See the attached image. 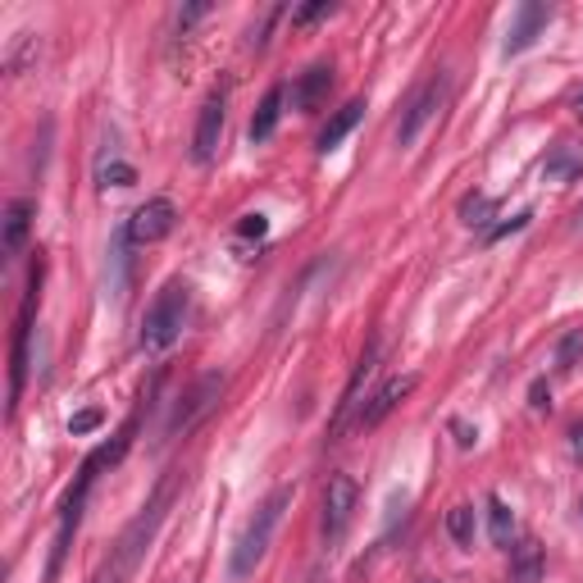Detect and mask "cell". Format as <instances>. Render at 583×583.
<instances>
[{"mask_svg":"<svg viewBox=\"0 0 583 583\" xmlns=\"http://www.w3.org/2000/svg\"><path fill=\"white\" fill-rule=\"evenodd\" d=\"M183 479H187L183 470H165L160 475V484L151 488L146 506L124 524L119 538H114V547H109V556H105V565L96 569L91 583H133V574L142 569V560H146V551H151V542H155V533H160V524L169 515V502L183 488Z\"/></svg>","mask_w":583,"mask_h":583,"instance_id":"obj_1","label":"cell"},{"mask_svg":"<svg viewBox=\"0 0 583 583\" xmlns=\"http://www.w3.org/2000/svg\"><path fill=\"white\" fill-rule=\"evenodd\" d=\"M133 437H137V415L114 433V442H105V447H96L87 460H82V470H78V484H73V493L64 497V506H60V533H55V547H51V565H46V583H55L60 578V565H64V556H69V542H73V533H78V520H82V506H87V493H91V484L100 479V470H114L124 456H128V447H133Z\"/></svg>","mask_w":583,"mask_h":583,"instance_id":"obj_2","label":"cell"},{"mask_svg":"<svg viewBox=\"0 0 583 583\" xmlns=\"http://www.w3.org/2000/svg\"><path fill=\"white\" fill-rule=\"evenodd\" d=\"M287 506H292V484L274 488V493L256 506V515L247 520V529L238 533V542H232V560H228V574H232V578H251V574H256V565L265 560V551H269V542H274V533H278Z\"/></svg>","mask_w":583,"mask_h":583,"instance_id":"obj_3","label":"cell"},{"mask_svg":"<svg viewBox=\"0 0 583 583\" xmlns=\"http://www.w3.org/2000/svg\"><path fill=\"white\" fill-rule=\"evenodd\" d=\"M187 306H192V287L187 283H165V292L146 306V319H142V352L146 356H160L183 337V324H187Z\"/></svg>","mask_w":583,"mask_h":583,"instance_id":"obj_4","label":"cell"},{"mask_svg":"<svg viewBox=\"0 0 583 583\" xmlns=\"http://www.w3.org/2000/svg\"><path fill=\"white\" fill-rule=\"evenodd\" d=\"M37 301H42V265L33 269V283H28V296H24V310L14 319V352H10V415L19 410L24 401V388H28V346H33V315H37Z\"/></svg>","mask_w":583,"mask_h":583,"instance_id":"obj_5","label":"cell"},{"mask_svg":"<svg viewBox=\"0 0 583 583\" xmlns=\"http://www.w3.org/2000/svg\"><path fill=\"white\" fill-rule=\"evenodd\" d=\"M442 96H447V73L437 69V73H428V78L419 82V91L406 100L401 124H397V146H415V142H419V133L433 124V114L442 109Z\"/></svg>","mask_w":583,"mask_h":583,"instance_id":"obj_6","label":"cell"},{"mask_svg":"<svg viewBox=\"0 0 583 583\" xmlns=\"http://www.w3.org/2000/svg\"><path fill=\"white\" fill-rule=\"evenodd\" d=\"M356 502H361V488L352 475H328V484H324V538L328 542H337L346 533V524L356 515Z\"/></svg>","mask_w":583,"mask_h":583,"instance_id":"obj_7","label":"cell"},{"mask_svg":"<svg viewBox=\"0 0 583 583\" xmlns=\"http://www.w3.org/2000/svg\"><path fill=\"white\" fill-rule=\"evenodd\" d=\"M174 223H178V205H174L169 196H155V201H146V205L133 210V219H128V242H133V247L165 242L169 232H174Z\"/></svg>","mask_w":583,"mask_h":583,"instance_id":"obj_8","label":"cell"},{"mask_svg":"<svg viewBox=\"0 0 583 583\" xmlns=\"http://www.w3.org/2000/svg\"><path fill=\"white\" fill-rule=\"evenodd\" d=\"M219 392H223V374H201V379L192 383V392L174 406V419L165 424V437H178V433H187L201 415H210L214 401H219Z\"/></svg>","mask_w":583,"mask_h":583,"instance_id":"obj_9","label":"cell"},{"mask_svg":"<svg viewBox=\"0 0 583 583\" xmlns=\"http://www.w3.org/2000/svg\"><path fill=\"white\" fill-rule=\"evenodd\" d=\"M223 109H228V91H223V87H214V91L205 96V105H201L196 137H192V155H196L201 165H210V160H214V151H219V137H223Z\"/></svg>","mask_w":583,"mask_h":583,"instance_id":"obj_10","label":"cell"},{"mask_svg":"<svg viewBox=\"0 0 583 583\" xmlns=\"http://www.w3.org/2000/svg\"><path fill=\"white\" fill-rule=\"evenodd\" d=\"M415 383H419L415 374H406V379H388V383H383V388H379V392H374L365 406H361V415H356V428H361V433L379 428V424H383V419H388V415H392V410H397V406H401L410 392H415Z\"/></svg>","mask_w":583,"mask_h":583,"instance_id":"obj_11","label":"cell"},{"mask_svg":"<svg viewBox=\"0 0 583 583\" xmlns=\"http://www.w3.org/2000/svg\"><path fill=\"white\" fill-rule=\"evenodd\" d=\"M547 24H551V10H547V5H538V0H524V5L515 10V28H511V37H506L502 55H520V51H529Z\"/></svg>","mask_w":583,"mask_h":583,"instance_id":"obj_12","label":"cell"},{"mask_svg":"<svg viewBox=\"0 0 583 583\" xmlns=\"http://www.w3.org/2000/svg\"><path fill=\"white\" fill-rule=\"evenodd\" d=\"M374 365H379V342H370V352L361 356V365H356V374H352V383H346V392H342V401H337V410H333V437L346 428V419H352V410L361 406V388L370 383V374H374Z\"/></svg>","mask_w":583,"mask_h":583,"instance_id":"obj_13","label":"cell"},{"mask_svg":"<svg viewBox=\"0 0 583 583\" xmlns=\"http://www.w3.org/2000/svg\"><path fill=\"white\" fill-rule=\"evenodd\" d=\"M328 87H333V69H328V64H310V69L292 82V105H296V109H319L324 96H328Z\"/></svg>","mask_w":583,"mask_h":583,"instance_id":"obj_14","label":"cell"},{"mask_svg":"<svg viewBox=\"0 0 583 583\" xmlns=\"http://www.w3.org/2000/svg\"><path fill=\"white\" fill-rule=\"evenodd\" d=\"M5 260H14L19 251H24V242H28V228H33V201L28 196H19V201H10L5 205Z\"/></svg>","mask_w":583,"mask_h":583,"instance_id":"obj_15","label":"cell"},{"mask_svg":"<svg viewBox=\"0 0 583 583\" xmlns=\"http://www.w3.org/2000/svg\"><path fill=\"white\" fill-rule=\"evenodd\" d=\"M361 119H365V100H346V105L333 114V119L319 128V151H337V146H342V137L352 133Z\"/></svg>","mask_w":583,"mask_h":583,"instance_id":"obj_16","label":"cell"},{"mask_svg":"<svg viewBox=\"0 0 583 583\" xmlns=\"http://www.w3.org/2000/svg\"><path fill=\"white\" fill-rule=\"evenodd\" d=\"M511 578L515 583H542V542L524 538L511 547Z\"/></svg>","mask_w":583,"mask_h":583,"instance_id":"obj_17","label":"cell"},{"mask_svg":"<svg viewBox=\"0 0 583 583\" xmlns=\"http://www.w3.org/2000/svg\"><path fill=\"white\" fill-rule=\"evenodd\" d=\"M283 96H287L283 87H269V91H265L260 109L251 114V128H247V133H251V142H269V137H274V128H278V114H283Z\"/></svg>","mask_w":583,"mask_h":583,"instance_id":"obj_18","label":"cell"},{"mask_svg":"<svg viewBox=\"0 0 583 583\" xmlns=\"http://www.w3.org/2000/svg\"><path fill=\"white\" fill-rule=\"evenodd\" d=\"M488 529H493V542H497V547H506V551L515 547V542H511V533H515V520H511V506H506L497 493L488 497Z\"/></svg>","mask_w":583,"mask_h":583,"instance_id":"obj_19","label":"cell"},{"mask_svg":"<svg viewBox=\"0 0 583 583\" xmlns=\"http://www.w3.org/2000/svg\"><path fill=\"white\" fill-rule=\"evenodd\" d=\"M447 533L460 547H475V506H451L447 511Z\"/></svg>","mask_w":583,"mask_h":583,"instance_id":"obj_20","label":"cell"},{"mask_svg":"<svg viewBox=\"0 0 583 583\" xmlns=\"http://www.w3.org/2000/svg\"><path fill=\"white\" fill-rule=\"evenodd\" d=\"M556 365L560 370H578L583 365V328H569L556 346Z\"/></svg>","mask_w":583,"mask_h":583,"instance_id":"obj_21","label":"cell"},{"mask_svg":"<svg viewBox=\"0 0 583 583\" xmlns=\"http://www.w3.org/2000/svg\"><path fill=\"white\" fill-rule=\"evenodd\" d=\"M542 174H547V178H574V174H583V151H569V146L556 151V155L542 165Z\"/></svg>","mask_w":583,"mask_h":583,"instance_id":"obj_22","label":"cell"},{"mask_svg":"<svg viewBox=\"0 0 583 583\" xmlns=\"http://www.w3.org/2000/svg\"><path fill=\"white\" fill-rule=\"evenodd\" d=\"M488 210H493L488 196H465V201H460V219H465V223H479V228H484V223H488Z\"/></svg>","mask_w":583,"mask_h":583,"instance_id":"obj_23","label":"cell"},{"mask_svg":"<svg viewBox=\"0 0 583 583\" xmlns=\"http://www.w3.org/2000/svg\"><path fill=\"white\" fill-rule=\"evenodd\" d=\"M328 14H333V0H315V5L292 10V24H296V28H310V24H319V19H328Z\"/></svg>","mask_w":583,"mask_h":583,"instance_id":"obj_24","label":"cell"},{"mask_svg":"<svg viewBox=\"0 0 583 583\" xmlns=\"http://www.w3.org/2000/svg\"><path fill=\"white\" fill-rule=\"evenodd\" d=\"M100 419H105V410H96V406H91V410H78V415L69 419V433H73V437H87L91 428H100Z\"/></svg>","mask_w":583,"mask_h":583,"instance_id":"obj_25","label":"cell"},{"mask_svg":"<svg viewBox=\"0 0 583 583\" xmlns=\"http://www.w3.org/2000/svg\"><path fill=\"white\" fill-rule=\"evenodd\" d=\"M100 178H105V183H114V187H133V183H137V169H133V165H119V160H114L109 169H100Z\"/></svg>","mask_w":583,"mask_h":583,"instance_id":"obj_26","label":"cell"},{"mask_svg":"<svg viewBox=\"0 0 583 583\" xmlns=\"http://www.w3.org/2000/svg\"><path fill=\"white\" fill-rule=\"evenodd\" d=\"M265 232H269V219H265V214H242L238 238H265Z\"/></svg>","mask_w":583,"mask_h":583,"instance_id":"obj_27","label":"cell"},{"mask_svg":"<svg viewBox=\"0 0 583 583\" xmlns=\"http://www.w3.org/2000/svg\"><path fill=\"white\" fill-rule=\"evenodd\" d=\"M529 219H533V214L524 210V214H515L511 223H497V228H488V242H497V238H506V232H520V228H524Z\"/></svg>","mask_w":583,"mask_h":583,"instance_id":"obj_28","label":"cell"},{"mask_svg":"<svg viewBox=\"0 0 583 583\" xmlns=\"http://www.w3.org/2000/svg\"><path fill=\"white\" fill-rule=\"evenodd\" d=\"M205 14H210V5H187V10L178 14V24L187 28V24H196V19H205Z\"/></svg>","mask_w":583,"mask_h":583,"instance_id":"obj_29","label":"cell"},{"mask_svg":"<svg viewBox=\"0 0 583 583\" xmlns=\"http://www.w3.org/2000/svg\"><path fill=\"white\" fill-rule=\"evenodd\" d=\"M529 397H533V406H538V410H542V406H547V383H542V379H538V383H533V392H529Z\"/></svg>","mask_w":583,"mask_h":583,"instance_id":"obj_30","label":"cell"},{"mask_svg":"<svg viewBox=\"0 0 583 583\" xmlns=\"http://www.w3.org/2000/svg\"><path fill=\"white\" fill-rule=\"evenodd\" d=\"M456 433H460V437H456V442H460V447H470V442H475V437H479V433H470V428H465V424H456Z\"/></svg>","mask_w":583,"mask_h":583,"instance_id":"obj_31","label":"cell"},{"mask_svg":"<svg viewBox=\"0 0 583 583\" xmlns=\"http://www.w3.org/2000/svg\"><path fill=\"white\" fill-rule=\"evenodd\" d=\"M574 114H578V119H583V91L574 96Z\"/></svg>","mask_w":583,"mask_h":583,"instance_id":"obj_32","label":"cell"},{"mask_svg":"<svg viewBox=\"0 0 583 583\" xmlns=\"http://www.w3.org/2000/svg\"><path fill=\"white\" fill-rule=\"evenodd\" d=\"M578 515H583V502H578Z\"/></svg>","mask_w":583,"mask_h":583,"instance_id":"obj_33","label":"cell"},{"mask_svg":"<svg viewBox=\"0 0 583 583\" xmlns=\"http://www.w3.org/2000/svg\"><path fill=\"white\" fill-rule=\"evenodd\" d=\"M578 223H583V214H578Z\"/></svg>","mask_w":583,"mask_h":583,"instance_id":"obj_34","label":"cell"}]
</instances>
